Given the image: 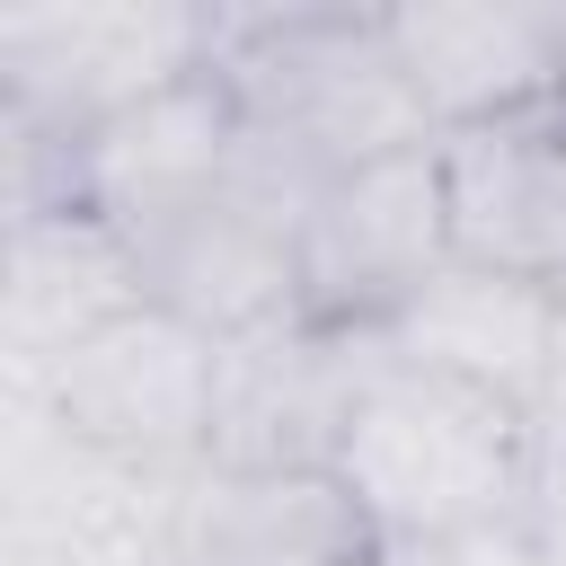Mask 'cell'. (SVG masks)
I'll use <instances>...</instances> for the list:
<instances>
[{
    "mask_svg": "<svg viewBox=\"0 0 566 566\" xmlns=\"http://www.w3.org/2000/svg\"><path fill=\"white\" fill-rule=\"evenodd\" d=\"M531 424L522 407L416 371L398 354L371 345V371L345 407L336 433V486L363 504L380 548H433V539H469L495 522H522V486H531Z\"/></svg>",
    "mask_w": 566,
    "mask_h": 566,
    "instance_id": "6da1fadb",
    "label": "cell"
},
{
    "mask_svg": "<svg viewBox=\"0 0 566 566\" xmlns=\"http://www.w3.org/2000/svg\"><path fill=\"white\" fill-rule=\"evenodd\" d=\"M248 142L283 159L292 177H336L389 150L433 142L389 18L380 9H336V0H292V9H221V53H212Z\"/></svg>",
    "mask_w": 566,
    "mask_h": 566,
    "instance_id": "7a4b0ae2",
    "label": "cell"
},
{
    "mask_svg": "<svg viewBox=\"0 0 566 566\" xmlns=\"http://www.w3.org/2000/svg\"><path fill=\"white\" fill-rule=\"evenodd\" d=\"M221 9L195 0H35L0 9V133L88 142L159 88L212 71Z\"/></svg>",
    "mask_w": 566,
    "mask_h": 566,
    "instance_id": "3957f363",
    "label": "cell"
},
{
    "mask_svg": "<svg viewBox=\"0 0 566 566\" xmlns=\"http://www.w3.org/2000/svg\"><path fill=\"white\" fill-rule=\"evenodd\" d=\"M9 407L133 469H203L221 407V336H203L159 301H133L124 318L88 327L44 380L9 389Z\"/></svg>",
    "mask_w": 566,
    "mask_h": 566,
    "instance_id": "277c9868",
    "label": "cell"
},
{
    "mask_svg": "<svg viewBox=\"0 0 566 566\" xmlns=\"http://www.w3.org/2000/svg\"><path fill=\"white\" fill-rule=\"evenodd\" d=\"M451 265L442 150H389L336 168L301 203V318L336 336H380L433 274Z\"/></svg>",
    "mask_w": 566,
    "mask_h": 566,
    "instance_id": "5b68a950",
    "label": "cell"
},
{
    "mask_svg": "<svg viewBox=\"0 0 566 566\" xmlns=\"http://www.w3.org/2000/svg\"><path fill=\"white\" fill-rule=\"evenodd\" d=\"M301 203H310V177H292L283 159L248 142V159L203 203L133 239L142 292L221 345L301 318Z\"/></svg>",
    "mask_w": 566,
    "mask_h": 566,
    "instance_id": "8992f818",
    "label": "cell"
},
{
    "mask_svg": "<svg viewBox=\"0 0 566 566\" xmlns=\"http://www.w3.org/2000/svg\"><path fill=\"white\" fill-rule=\"evenodd\" d=\"M380 18L433 142L566 106V9L548 0H407Z\"/></svg>",
    "mask_w": 566,
    "mask_h": 566,
    "instance_id": "52a82bcc",
    "label": "cell"
},
{
    "mask_svg": "<svg viewBox=\"0 0 566 566\" xmlns=\"http://www.w3.org/2000/svg\"><path fill=\"white\" fill-rule=\"evenodd\" d=\"M363 371H371V336H336L310 318L221 345V407H212L203 460L212 469H327Z\"/></svg>",
    "mask_w": 566,
    "mask_h": 566,
    "instance_id": "ba28073f",
    "label": "cell"
},
{
    "mask_svg": "<svg viewBox=\"0 0 566 566\" xmlns=\"http://www.w3.org/2000/svg\"><path fill=\"white\" fill-rule=\"evenodd\" d=\"M433 150H442L451 256L566 292V106L442 133Z\"/></svg>",
    "mask_w": 566,
    "mask_h": 566,
    "instance_id": "9c48e42d",
    "label": "cell"
},
{
    "mask_svg": "<svg viewBox=\"0 0 566 566\" xmlns=\"http://www.w3.org/2000/svg\"><path fill=\"white\" fill-rule=\"evenodd\" d=\"M380 354L416 363V371H442V380H469L522 416L548 407V354H557V283H531V274H495V265H442L380 336Z\"/></svg>",
    "mask_w": 566,
    "mask_h": 566,
    "instance_id": "30bf717a",
    "label": "cell"
},
{
    "mask_svg": "<svg viewBox=\"0 0 566 566\" xmlns=\"http://www.w3.org/2000/svg\"><path fill=\"white\" fill-rule=\"evenodd\" d=\"M177 566H380L336 469H195L177 495Z\"/></svg>",
    "mask_w": 566,
    "mask_h": 566,
    "instance_id": "8fae6325",
    "label": "cell"
},
{
    "mask_svg": "<svg viewBox=\"0 0 566 566\" xmlns=\"http://www.w3.org/2000/svg\"><path fill=\"white\" fill-rule=\"evenodd\" d=\"M142 292V256L80 203L9 221V274H0V363L9 389L44 380L88 327L124 318Z\"/></svg>",
    "mask_w": 566,
    "mask_h": 566,
    "instance_id": "7c38bea8",
    "label": "cell"
},
{
    "mask_svg": "<svg viewBox=\"0 0 566 566\" xmlns=\"http://www.w3.org/2000/svg\"><path fill=\"white\" fill-rule=\"evenodd\" d=\"M522 531H531L548 557H566V424H557V416H539V424H531V486H522Z\"/></svg>",
    "mask_w": 566,
    "mask_h": 566,
    "instance_id": "4fadbf2b",
    "label": "cell"
},
{
    "mask_svg": "<svg viewBox=\"0 0 566 566\" xmlns=\"http://www.w3.org/2000/svg\"><path fill=\"white\" fill-rule=\"evenodd\" d=\"M380 566H548V557H539V539L522 522H495V531L433 539V548H380Z\"/></svg>",
    "mask_w": 566,
    "mask_h": 566,
    "instance_id": "5bb4252c",
    "label": "cell"
},
{
    "mask_svg": "<svg viewBox=\"0 0 566 566\" xmlns=\"http://www.w3.org/2000/svg\"><path fill=\"white\" fill-rule=\"evenodd\" d=\"M539 416L566 424V292H557V354H548V407H539Z\"/></svg>",
    "mask_w": 566,
    "mask_h": 566,
    "instance_id": "9a60e30c",
    "label": "cell"
}]
</instances>
